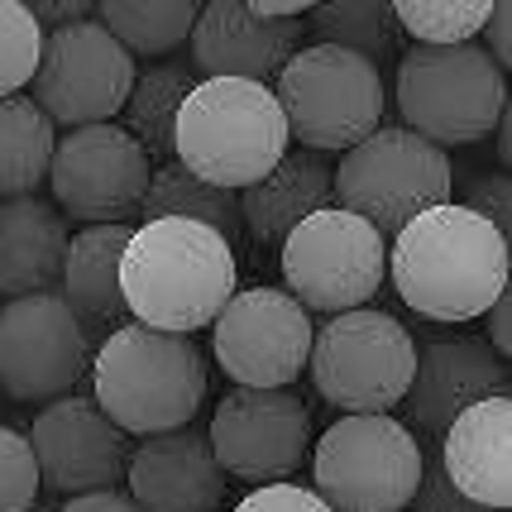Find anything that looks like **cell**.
Segmentation results:
<instances>
[{"label":"cell","instance_id":"1","mask_svg":"<svg viewBox=\"0 0 512 512\" xmlns=\"http://www.w3.org/2000/svg\"><path fill=\"white\" fill-rule=\"evenodd\" d=\"M388 273L398 297L426 321H474L508 292L512 254L484 216L460 201L422 211L393 235Z\"/></svg>","mask_w":512,"mask_h":512},{"label":"cell","instance_id":"2","mask_svg":"<svg viewBox=\"0 0 512 512\" xmlns=\"http://www.w3.org/2000/svg\"><path fill=\"white\" fill-rule=\"evenodd\" d=\"M240 292V259L216 230L197 221H139L120 254L125 312L168 335L206 331Z\"/></svg>","mask_w":512,"mask_h":512},{"label":"cell","instance_id":"3","mask_svg":"<svg viewBox=\"0 0 512 512\" xmlns=\"http://www.w3.org/2000/svg\"><path fill=\"white\" fill-rule=\"evenodd\" d=\"M91 402L120 431L163 436L182 431L206 402V355L187 335L149 331V326H115L101 350L91 355Z\"/></svg>","mask_w":512,"mask_h":512},{"label":"cell","instance_id":"4","mask_svg":"<svg viewBox=\"0 0 512 512\" xmlns=\"http://www.w3.org/2000/svg\"><path fill=\"white\" fill-rule=\"evenodd\" d=\"M288 120L273 87L197 77L173 125V154L192 178L245 192L268 178L288 154Z\"/></svg>","mask_w":512,"mask_h":512},{"label":"cell","instance_id":"5","mask_svg":"<svg viewBox=\"0 0 512 512\" xmlns=\"http://www.w3.org/2000/svg\"><path fill=\"white\" fill-rule=\"evenodd\" d=\"M273 96L288 120V139L307 154H345L383 120V77L369 58L335 44H307L278 72Z\"/></svg>","mask_w":512,"mask_h":512},{"label":"cell","instance_id":"6","mask_svg":"<svg viewBox=\"0 0 512 512\" xmlns=\"http://www.w3.org/2000/svg\"><path fill=\"white\" fill-rule=\"evenodd\" d=\"M398 111L402 130L422 134L436 149L479 144L508 111V77L493 67L484 44H412L398 63Z\"/></svg>","mask_w":512,"mask_h":512},{"label":"cell","instance_id":"7","mask_svg":"<svg viewBox=\"0 0 512 512\" xmlns=\"http://www.w3.org/2000/svg\"><path fill=\"white\" fill-rule=\"evenodd\" d=\"M455 168L446 149L426 144L422 134L402 125H379L355 149H345L340 168L331 173V192L340 197V211L369 221L383 240L398 235L422 211H436L450 201Z\"/></svg>","mask_w":512,"mask_h":512},{"label":"cell","instance_id":"8","mask_svg":"<svg viewBox=\"0 0 512 512\" xmlns=\"http://www.w3.org/2000/svg\"><path fill=\"white\" fill-rule=\"evenodd\" d=\"M422 465V446L407 422L388 412L340 417L312 450V493L331 512H402L417 498Z\"/></svg>","mask_w":512,"mask_h":512},{"label":"cell","instance_id":"9","mask_svg":"<svg viewBox=\"0 0 512 512\" xmlns=\"http://www.w3.org/2000/svg\"><path fill=\"white\" fill-rule=\"evenodd\" d=\"M316 393L345 417H374L407 398L417 374V340L398 316L359 307L345 316H326L312 335L307 355Z\"/></svg>","mask_w":512,"mask_h":512},{"label":"cell","instance_id":"10","mask_svg":"<svg viewBox=\"0 0 512 512\" xmlns=\"http://www.w3.org/2000/svg\"><path fill=\"white\" fill-rule=\"evenodd\" d=\"M388 278V240L369 221L326 206L283 240V283L288 297L312 316H345L379 297Z\"/></svg>","mask_w":512,"mask_h":512},{"label":"cell","instance_id":"11","mask_svg":"<svg viewBox=\"0 0 512 512\" xmlns=\"http://www.w3.org/2000/svg\"><path fill=\"white\" fill-rule=\"evenodd\" d=\"M139 67L125 48L96 20L67 24L44 34L39 72H34V106L48 115V125L58 130H82V125H111V115L125 111L130 87Z\"/></svg>","mask_w":512,"mask_h":512},{"label":"cell","instance_id":"12","mask_svg":"<svg viewBox=\"0 0 512 512\" xmlns=\"http://www.w3.org/2000/svg\"><path fill=\"white\" fill-rule=\"evenodd\" d=\"M225 479L283 484L312 450V412L292 388H230L206 431Z\"/></svg>","mask_w":512,"mask_h":512},{"label":"cell","instance_id":"13","mask_svg":"<svg viewBox=\"0 0 512 512\" xmlns=\"http://www.w3.org/2000/svg\"><path fill=\"white\" fill-rule=\"evenodd\" d=\"M312 335V316L283 288H245L211 321V355L235 388H292Z\"/></svg>","mask_w":512,"mask_h":512},{"label":"cell","instance_id":"14","mask_svg":"<svg viewBox=\"0 0 512 512\" xmlns=\"http://www.w3.org/2000/svg\"><path fill=\"white\" fill-rule=\"evenodd\" d=\"M149 154L120 125H82L53 144L48 187L63 216L87 225H125L149 192Z\"/></svg>","mask_w":512,"mask_h":512},{"label":"cell","instance_id":"15","mask_svg":"<svg viewBox=\"0 0 512 512\" xmlns=\"http://www.w3.org/2000/svg\"><path fill=\"white\" fill-rule=\"evenodd\" d=\"M91 369V335L63 292L15 297L0 307V393L20 402L67 398Z\"/></svg>","mask_w":512,"mask_h":512},{"label":"cell","instance_id":"16","mask_svg":"<svg viewBox=\"0 0 512 512\" xmlns=\"http://www.w3.org/2000/svg\"><path fill=\"white\" fill-rule=\"evenodd\" d=\"M29 450H34V465H39V484L67 493V498L115 489V479L130 465L125 431L91 398H77V393L53 398L34 417Z\"/></svg>","mask_w":512,"mask_h":512},{"label":"cell","instance_id":"17","mask_svg":"<svg viewBox=\"0 0 512 512\" xmlns=\"http://www.w3.org/2000/svg\"><path fill=\"white\" fill-rule=\"evenodd\" d=\"M307 34L302 20H264L245 0H211L197 5L192 24V72L206 77H230V82H278Z\"/></svg>","mask_w":512,"mask_h":512},{"label":"cell","instance_id":"18","mask_svg":"<svg viewBox=\"0 0 512 512\" xmlns=\"http://www.w3.org/2000/svg\"><path fill=\"white\" fill-rule=\"evenodd\" d=\"M125 479L139 512H216L225 503V474L192 426L144 436L139 450H130Z\"/></svg>","mask_w":512,"mask_h":512},{"label":"cell","instance_id":"19","mask_svg":"<svg viewBox=\"0 0 512 512\" xmlns=\"http://www.w3.org/2000/svg\"><path fill=\"white\" fill-rule=\"evenodd\" d=\"M441 474L465 503L508 512L512 503V398L493 393L441 431Z\"/></svg>","mask_w":512,"mask_h":512},{"label":"cell","instance_id":"20","mask_svg":"<svg viewBox=\"0 0 512 512\" xmlns=\"http://www.w3.org/2000/svg\"><path fill=\"white\" fill-rule=\"evenodd\" d=\"M508 393V364L484 340H436L417 350V374L407 383V422L422 431H446L479 398Z\"/></svg>","mask_w":512,"mask_h":512},{"label":"cell","instance_id":"21","mask_svg":"<svg viewBox=\"0 0 512 512\" xmlns=\"http://www.w3.org/2000/svg\"><path fill=\"white\" fill-rule=\"evenodd\" d=\"M67 221L58 206L39 197L0 201V297H39L58 292L67 259Z\"/></svg>","mask_w":512,"mask_h":512},{"label":"cell","instance_id":"22","mask_svg":"<svg viewBox=\"0 0 512 512\" xmlns=\"http://www.w3.org/2000/svg\"><path fill=\"white\" fill-rule=\"evenodd\" d=\"M331 206V163L307 149H288L283 163L240 192V221L259 245H283L297 225Z\"/></svg>","mask_w":512,"mask_h":512},{"label":"cell","instance_id":"23","mask_svg":"<svg viewBox=\"0 0 512 512\" xmlns=\"http://www.w3.org/2000/svg\"><path fill=\"white\" fill-rule=\"evenodd\" d=\"M130 245V225H87L67 240L63 259V302L87 321H115L125 312L120 297V254Z\"/></svg>","mask_w":512,"mask_h":512},{"label":"cell","instance_id":"24","mask_svg":"<svg viewBox=\"0 0 512 512\" xmlns=\"http://www.w3.org/2000/svg\"><path fill=\"white\" fill-rule=\"evenodd\" d=\"M144 221H197L206 230H216L225 245L235 249L240 235H245V221H240V192H225V187H211V182L192 178L178 158H168L149 178V192H144V206H139Z\"/></svg>","mask_w":512,"mask_h":512},{"label":"cell","instance_id":"25","mask_svg":"<svg viewBox=\"0 0 512 512\" xmlns=\"http://www.w3.org/2000/svg\"><path fill=\"white\" fill-rule=\"evenodd\" d=\"M53 144H58V130L29 96L0 101V201L34 197V187H44Z\"/></svg>","mask_w":512,"mask_h":512},{"label":"cell","instance_id":"26","mask_svg":"<svg viewBox=\"0 0 512 512\" xmlns=\"http://www.w3.org/2000/svg\"><path fill=\"white\" fill-rule=\"evenodd\" d=\"M197 87V72L192 63H158L149 72H139L130 87V101H125V125L120 130L134 134V144L149 158H173V125H178V111L187 101V91Z\"/></svg>","mask_w":512,"mask_h":512},{"label":"cell","instance_id":"27","mask_svg":"<svg viewBox=\"0 0 512 512\" xmlns=\"http://www.w3.org/2000/svg\"><path fill=\"white\" fill-rule=\"evenodd\" d=\"M96 15H101L96 24L130 58H158V53H173L192 34L197 5L192 0H106L96 5Z\"/></svg>","mask_w":512,"mask_h":512},{"label":"cell","instance_id":"28","mask_svg":"<svg viewBox=\"0 0 512 512\" xmlns=\"http://www.w3.org/2000/svg\"><path fill=\"white\" fill-rule=\"evenodd\" d=\"M307 34H316V44L350 48L374 63L383 53H393L398 24H393V5L383 0H335V5H312Z\"/></svg>","mask_w":512,"mask_h":512},{"label":"cell","instance_id":"29","mask_svg":"<svg viewBox=\"0 0 512 512\" xmlns=\"http://www.w3.org/2000/svg\"><path fill=\"white\" fill-rule=\"evenodd\" d=\"M489 0H398L393 24H402L422 48H450V44H479L489 24Z\"/></svg>","mask_w":512,"mask_h":512},{"label":"cell","instance_id":"30","mask_svg":"<svg viewBox=\"0 0 512 512\" xmlns=\"http://www.w3.org/2000/svg\"><path fill=\"white\" fill-rule=\"evenodd\" d=\"M39 53H44V29L34 24L24 0H0V101L20 96L34 72H39Z\"/></svg>","mask_w":512,"mask_h":512},{"label":"cell","instance_id":"31","mask_svg":"<svg viewBox=\"0 0 512 512\" xmlns=\"http://www.w3.org/2000/svg\"><path fill=\"white\" fill-rule=\"evenodd\" d=\"M39 465L20 431L0 426V512H29L39 503Z\"/></svg>","mask_w":512,"mask_h":512},{"label":"cell","instance_id":"32","mask_svg":"<svg viewBox=\"0 0 512 512\" xmlns=\"http://www.w3.org/2000/svg\"><path fill=\"white\" fill-rule=\"evenodd\" d=\"M235 512H331V508H326L312 489L283 479V484H259V489H249L245 498L235 503Z\"/></svg>","mask_w":512,"mask_h":512},{"label":"cell","instance_id":"33","mask_svg":"<svg viewBox=\"0 0 512 512\" xmlns=\"http://www.w3.org/2000/svg\"><path fill=\"white\" fill-rule=\"evenodd\" d=\"M460 206H469L474 216H484L498 235H508V225H512V178L508 173L479 178L474 187H469V201H460Z\"/></svg>","mask_w":512,"mask_h":512},{"label":"cell","instance_id":"34","mask_svg":"<svg viewBox=\"0 0 512 512\" xmlns=\"http://www.w3.org/2000/svg\"><path fill=\"white\" fill-rule=\"evenodd\" d=\"M412 503L422 512H484L450 489L446 474H441V460H436V465H422V484H417V498H412Z\"/></svg>","mask_w":512,"mask_h":512},{"label":"cell","instance_id":"35","mask_svg":"<svg viewBox=\"0 0 512 512\" xmlns=\"http://www.w3.org/2000/svg\"><path fill=\"white\" fill-rule=\"evenodd\" d=\"M29 15H34L39 29L53 34V29H67V24H82L87 15H96V5H91V0H34Z\"/></svg>","mask_w":512,"mask_h":512},{"label":"cell","instance_id":"36","mask_svg":"<svg viewBox=\"0 0 512 512\" xmlns=\"http://www.w3.org/2000/svg\"><path fill=\"white\" fill-rule=\"evenodd\" d=\"M484 39H489V48H484V53L493 58V67H498V72H508V63H512V5H508V0H498V5L489 10Z\"/></svg>","mask_w":512,"mask_h":512},{"label":"cell","instance_id":"37","mask_svg":"<svg viewBox=\"0 0 512 512\" xmlns=\"http://www.w3.org/2000/svg\"><path fill=\"white\" fill-rule=\"evenodd\" d=\"M58 512H139V508H134L130 493H120V489H96V493H77V498H67Z\"/></svg>","mask_w":512,"mask_h":512},{"label":"cell","instance_id":"38","mask_svg":"<svg viewBox=\"0 0 512 512\" xmlns=\"http://www.w3.org/2000/svg\"><path fill=\"white\" fill-rule=\"evenodd\" d=\"M484 316H489V350L498 359L512 355V288L503 292V297H498Z\"/></svg>","mask_w":512,"mask_h":512},{"label":"cell","instance_id":"39","mask_svg":"<svg viewBox=\"0 0 512 512\" xmlns=\"http://www.w3.org/2000/svg\"><path fill=\"white\" fill-rule=\"evenodd\" d=\"M493 130H498V158H503V163H512V130H508V111L498 115V125H493Z\"/></svg>","mask_w":512,"mask_h":512}]
</instances>
